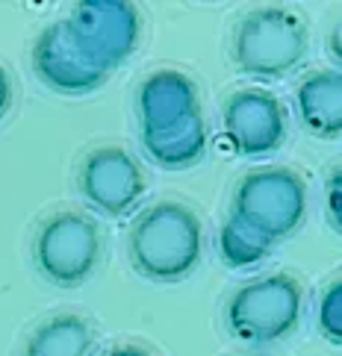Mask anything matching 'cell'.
Masks as SVG:
<instances>
[{"mask_svg": "<svg viewBox=\"0 0 342 356\" xmlns=\"http://www.w3.org/2000/svg\"><path fill=\"white\" fill-rule=\"evenodd\" d=\"M327 54L336 62V71H342V18L331 27V33H327Z\"/></svg>", "mask_w": 342, "mask_h": 356, "instance_id": "obj_18", "label": "cell"}, {"mask_svg": "<svg viewBox=\"0 0 342 356\" xmlns=\"http://www.w3.org/2000/svg\"><path fill=\"white\" fill-rule=\"evenodd\" d=\"M310 54V27L289 6L248 9L233 24L231 62L248 80L274 83L304 65Z\"/></svg>", "mask_w": 342, "mask_h": 356, "instance_id": "obj_2", "label": "cell"}, {"mask_svg": "<svg viewBox=\"0 0 342 356\" xmlns=\"http://www.w3.org/2000/svg\"><path fill=\"white\" fill-rule=\"evenodd\" d=\"M221 133L239 159H269L286 145L289 112L269 88H236L221 104Z\"/></svg>", "mask_w": 342, "mask_h": 356, "instance_id": "obj_8", "label": "cell"}, {"mask_svg": "<svg viewBox=\"0 0 342 356\" xmlns=\"http://www.w3.org/2000/svg\"><path fill=\"white\" fill-rule=\"evenodd\" d=\"M325 212H327V221L331 227L342 236V165L327 174V183H325Z\"/></svg>", "mask_w": 342, "mask_h": 356, "instance_id": "obj_16", "label": "cell"}, {"mask_svg": "<svg viewBox=\"0 0 342 356\" xmlns=\"http://www.w3.org/2000/svg\"><path fill=\"white\" fill-rule=\"evenodd\" d=\"M104 236L92 215L80 209H56L39 221L33 233V262L56 289H80L98 271Z\"/></svg>", "mask_w": 342, "mask_h": 356, "instance_id": "obj_5", "label": "cell"}, {"mask_svg": "<svg viewBox=\"0 0 342 356\" xmlns=\"http://www.w3.org/2000/svg\"><path fill=\"white\" fill-rule=\"evenodd\" d=\"M304 318V286L286 271H272L239 283L224 303V327L251 348L277 345L298 330Z\"/></svg>", "mask_w": 342, "mask_h": 356, "instance_id": "obj_3", "label": "cell"}, {"mask_svg": "<svg viewBox=\"0 0 342 356\" xmlns=\"http://www.w3.org/2000/svg\"><path fill=\"white\" fill-rule=\"evenodd\" d=\"M231 215L254 227L272 245H281L307 221V183L289 165L251 168L233 186Z\"/></svg>", "mask_w": 342, "mask_h": 356, "instance_id": "obj_4", "label": "cell"}, {"mask_svg": "<svg viewBox=\"0 0 342 356\" xmlns=\"http://www.w3.org/2000/svg\"><path fill=\"white\" fill-rule=\"evenodd\" d=\"M100 356H154V353H150L148 348H142V345H130V341H124V345H112Z\"/></svg>", "mask_w": 342, "mask_h": 356, "instance_id": "obj_19", "label": "cell"}, {"mask_svg": "<svg viewBox=\"0 0 342 356\" xmlns=\"http://www.w3.org/2000/svg\"><path fill=\"white\" fill-rule=\"evenodd\" d=\"M245 356H274V353H265V350H254V353H245Z\"/></svg>", "mask_w": 342, "mask_h": 356, "instance_id": "obj_20", "label": "cell"}, {"mask_svg": "<svg viewBox=\"0 0 342 356\" xmlns=\"http://www.w3.org/2000/svg\"><path fill=\"white\" fill-rule=\"evenodd\" d=\"M316 327L327 341L342 345V277H334L322 289L316 303Z\"/></svg>", "mask_w": 342, "mask_h": 356, "instance_id": "obj_15", "label": "cell"}, {"mask_svg": "<svg viewBox=\"0 0 342 356\" xmlns=\"http://www.w3.org/2000/svg\"><path fill=\"white\" fill-rule=\"evenodd\" d=\"M33 71L45 88L65 97H83L92 95L95 88L107 83L109 74H104L98 65H92L77 44L71 42V35L62 21H54L36 35L33 42Z\"/></svg>", "mask_w": 342, "mask_h": 356, "instance_id": "obj_9", "label": "cell"}, {"mask_svg": "<svg viewBox=\"0 0 342 356\" xmlns=\"http://www.w3.org/2000/svg\"><path fill=\"white\" fill-rule=\"evenodd\" d=\"M204 221L183 200H154L130 218L127 259L148 283L171 286L192 277L204 259Z\"/></svg>", "mask_w": 342, "mask_h": 356, "instance_id": "obj_1", "label": "cell"}, {"mask_svg": "<svg viewBox=\"0 0 342 356\" xmlns=\"http://www.w3.org/2000/svg\"><path fill=\"white\" fill-rule=\"evenodd\" d=\"M62 24L80 54L104 74L121 68L142 42V15L127 0H83Z\"/></svg>", "mask_w": 342, "mask_h": 356, "instance_id": "obj_6", "label": "cell"}, {"mask_svg": "<svg viewBox=\"0 0 342 356\" xmlns=\"http://www.w3.org/2000/svg\"><path fill=\"white\" fill-rule=\"evenodd\" d=\"M293 106L301 127L316 138L342 136V71L319 68L295 83Z\"/></svg>", "mask_w": 342, "mask_h": 356, "instance_id": "obj_11", "label": "cell"}, {"mask_svg": "<svg viewBox=\"0 0 342 356\" xmlns=\"http://www.w3.org/2000/svg\"><path fill=\"white\" fill-rule=\"evenodd\" d=\"M77 188L88 209L104 218H127L142 209L148 180L142 165L121 145H98L80 159Z\"/></svg>", "mask_w": 342, "mask_h": 356, "instance_id": "obj_7", "label": "cell"}, {"mask_svg": "<svg viewBox=\"0 0 342 356\" xmlns=\"http://www.w3.org/2000/svg\"><path fill=\"white\" fill-rule=\"evenodd\" d=\"M95 324L77 312H56L36 324L21 345V356H92Z\"/></svg>", "mask_w": 342, "mask_h": 356, "instance_id": "obj_13", "label": "cell"}, {"mask_svg": "<svg viewBox=\"0 0 342 356\" xmlns=\"http://www.w3.org/2000/svg\"><path fill=\"white\" fill-rule=\"evenodd\" d=\"M201 112V92L180 68H154L136 86L139 133H157Z\"/></svg>", "mask_w": 342, "mask_h": 356, "instance_id": "obj_10", "label": "cell"}, {"mask_svg": "<svg viewBox=\"0 0 342 356\" xmlns=\"http://www.w3.org/2000/svg\"><path fill=\"white\" fill-rule=\"evenodd\" d=\"M12 100H15V86H12V77H9L6 65H0V121L9 115Z\"/></svg>", "mask_w": 342, "mask_h": 356, "instance_id": "obj_17", "label": "cell"}, {"mask_svg": "<svg viewBox=\"0 0 342 356\" xmlns=\"http://www.w3.org/2000/svg\"><path fill=\"white\" fill-rule=\"evenodd\" d=\"M277 245H272L263 233H257L254 227H248L245 221H239L236 215H227L221 221L219 233H215V253L224 268L231 271H251L260 268L274 253Z\"/></svg>", "mask_w": 342, "mask_h": 356, "instance_id": "obj_14", "label": "cell"}, {"mask_svg": "<svg viewBox=\"0 0 342 356\" xmlns=\"http://www.w3.org/2000/svg\"><path fill=\"white\" fill-rule=\"evenodd\" d=\"M145 156L162 171H189L207 156L210 150V130L204 112H195L174 127L157 133H139Z\"/></svg>", "mask_w": 342, "mask_h": 356, "instance_id": "obj_12", "label": "cell"}]
</instances>
